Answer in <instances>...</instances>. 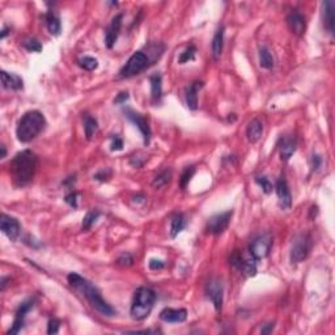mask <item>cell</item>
<instances>
[{
  "label": "cell",
  "instance_id": "47",
  "mask_svg": "<svg viewBox=\"0 0 335 335\" xmlns=\"http://www.w3.org/2000/svg\"><path fill=\"white\" fill-rule=\"evenodd\" d=\"M8 280H10V278H6V276H3V278H2V286H0V289H2V291H4V289H6V287H7V284H8Z\"/></svg>",
  "mask_w": 335,
  "mask_h": 335
},
{
  "label": "cell",
  "instance_id": "2",
  "mask_svg": "<svg viewBox=\"0 0 335 335\" xmlns=\"http://www.w3.org/2000/svg\"><path fill=\"white\" fill-rule=\"evenodd\" d=\"M38 166V158L30 149L19 152L11 161V174L16 186H26L35 178Z\"/></svg>",
  "mask_w": 335,
  "mask_h": 335
},
{
  "label": "cell",
  "instance_id": "24",
  "mask_svg": "<svg viewBox=\"0 0 335 335\" xmlns=\"http://www.w3.org/2000/svg\"><path fill=\"white\" fill-rule=\"evenodd\" d=\"M224 31H225V28H224V25H220L219 28H217L216 33H215L214 38H212V45H211V50H212V58L215 60H217L223 54V49H224Z\"/></svg>",
  "mask_w": 335,
  "mask_h": 335
},
{
  "label": "cell",
  "instance_id": "17",
  "mask_svg": "<svg viewBox=\"0 0 335 335\" xmlns=\"http://www.w3.org/2000/svg\"><path fill=\"white\" fill-rule=\"evenodd\" d=\"M287 24L292 33L296 36H303L305 31V17L297 10H293L287 16Z\"/></svg>",
  "mask_w": 335,
  "mask_h": 335
},
{
  "label": "cell",
  "instance_id": "20",
  "mask_svg": "<svg viewBox=\"0 0 335 335\" xmlns=\"http://www.w3.org/2000/svg\"><path fill=\"white\" fill-rule=\"evenodd\" d=\"M203 87L202 81H194L186 88V93H185V98H186V105L191 110H196L198 109V92L199 89Z\"/></svg>",
  "mask_w": 335,
  "mask_h": 335
},
{
  "label": "cell",
  "instance_id": "11",
  "mask_svg": "<svg viewBox=\"0 0 335 335\" xmlns=\"http://www.w3.org/2000/svg\"><path fill=\"white\" fill-rule=\"evenodd\" d=\"M0 229L13 242L17 241L21 234V225L19 220L6 214L2 215V219H0Z\"/></svg>",
  "mask_w": 335,
  "mask_h": 335
},
{
  "label": "cell",
  "instance_id": "41",
  "mask_svg": "<svg viewBox=\"0 0 335 335\" xmlns=\"http://www.w3.org/2000/svg\"><path fill=\"white\" fill-rule=\"evenodd\" d=\"M148 266L151 270L157 271V270H161V269H164L165 262L161 261V259H156V258H152V259L148 262Z\"/></svg>",
  "mask_w": 335,
  "mask_h": 335
},
{
  "label": "cell",
  "instance_id": "23",
  "mask_svg": "<svg viewBox=\"0 0 335 335\" xmlns=\"http://www.w3.org/2000/svg\"><path fill=\"white\" fill-rule=\"evenodd\" d=\"M2 84L6 89L21 90L24 88V80L19 75L8 74L7 71H2Z\"/></svg>",
  "mask_w": 335,
  "mask_h": 335
},
{
  "label": "cell",
  "instance_id": "31",
  "mask_svg": "<svg viewBox=\"0 0 335 335\" xmlns=\"http://www.w3.org/2000/svg\"><path fill=\"white\" fill-rule=\"evenodd\" d=\"M195 54H196V47L194 46V45H190V46H187L186 49L181 53L180 58H178V63L185 64V63L191 62V60L195 59Z\"/></svg>",
  "mask_w": 335,
  "mask_h": 335
},
{
  "label": "cell",
  "instance_id": "21",
  "mask_svg": "<svg viewBox=\"0 0 335 335\" xmlns=\"http://www.w3.org/2000/svg\"><path fill=\"white\" fill-rule=\"evenodd\" d=\"M45 20H46V26L47 30L51 36L58 37L62 31V24H60V19L58 13L54 10H49L47 13L45 15Z\"/></svg>",
  "mask_w": 335,
  "mask_h": 335
},
{
  "label": "cell",
  "instance_id": "33",
  "mask_svg": "<svg viewBox=\"0 0 335 335\" xmlns=\"http://www.w3.org/2000/svg\"><path fill=\"white\" fill-rule=\"evenodd\" d=\"M194 173H195V168H194V166H187L186 169L183 171L182 176H181V180H180L181 189H185V187L189 185V182L191 181Z\"/></svg>",
  "mask_w": 335,
  "mask_h": 335
},
{
  "label": "cell",
  "instance_id": "15",
  "mask_svg": "<svg viewBox=\"0 0 335 335\" xmlns=\"http://www.w3.org/2000/svg\"><path fill=\"white\" fill-rule=\"evenodd\" d=\"M275 191L278 199H279V206L282 210H288L292 206V195L289 191L288 183H287L286 178L280 177L278 178L275 183Z\"/></svg>",
  "mask_w": 335,
  "mask_h": 335
},
{
  "label": "cell",
  "instance_id": "4",
  "mask_svg": "<svg viewBox=\"0 0 335 335\" xmlns=\"http://www.w3.org/2000/svg\"><path fill=\"white\" fill-rule=\"evenodd\" d=\"M156 303V292L148 287H140L135 291L132 305H131V317L135 321H143L151 314Z\"/></svg>",
  "mask_w": 335,
  "mask_h": 335
},
{
  "label": "cell",
  "instance_id": "44",
  "mask_svg": "<svg viewBox=\"0 0 335 335\" xmlns=\"http://www.w3.org/2000/svg\"><path fill=\"white\" fill-rule=\"evenodd\" d=\"M75 182H76V178H75V176H71V177H69L67 180L63 181V186L69 187V189H72L75 185Z\"/></svg>",
  "mask_w": 335,
  "mask_h": 335
},
{
  "label": "cell",
  "instance_id": "14",
  "mask_svg": "<svg viewBox=\"0 0 335 335\" xmlns=\"http://www.w3.org/2000/svg\"><path fill=\"white\" fill-rule=\"evenodd\" d=\"M122 20H123V13L115 15L114 17H113L110 25L108 26V29H106L105 45L108 49H113V46H114L117 40H118L122 28Z\"/></svg>",
  "mask_w": 335,
  "mask_h": 335
},
{
  "label": "cell",
  "instance_id": "38",
  "mask_svg": "<svg viewBox=\"0 0 335 335\" xmlns=\"http://www.w3.org/2000/svg\"><path fill=\"white\" fill-rule=\"evenodd\" d=\"M110 177H112V171H110L109 168L103 169V171H99L98 173H96L93 176L94 180L99 181V182H105V181H109L110 180Z\"/></svg>",
  "mask_w": 335,
  "mask_h": 335
},
{
  "label": "cell",
  "instance_id": "48",
  "mask_svg": "<svg viewBox=\"0 0 335 335\" xmlns=\"http://www.w3.org/2000/svg\"><path fill=\"white\" fill-rule=\"evenodd\" d=\"M10 29L7 28V26H4L3 28V30H2V33H0V38H2V40H4V38L7 37V36H8V33H10Z\"/></svg>",
  "mask_w": 335,
  "mask_h": 335
},
{
  "label": "cell",
  "instance_id": "28",
  "mask_svg": "<svg viewBox=\"0 0 335 335\" xmlns=\"http://www.w3.org/2000/svg\"><path fill=\"white\" fill-rule=\"evenodd\" d=\"M172 174H173L172 169H168V168L166 169H164V171H161L155 178H153L152 186L155 187V189H161V187H164L165 185H168V183L171 182Z\"/></svg>",
  "mask_w": 335,
  "mask_h": 335
},
{
  "label": "cell",
  "instance_id": "40",
  "mask_svg": "<svg viewBox=\"0 0 335 335\" xmlns=\"http://www.w3.org/2000/svg\"><path fill=\"white\" fill-rule=\"evenodd\" d=\"M112 151H122L123 149V140L118 137V135H113L112 137Z\"/></svg>",
  "mask_w": 335,
  "mask_h": 335
},
{
  "label": "cell",
  "instance_id": "9",
  "mask_svg": "<svg viewBox=\"0 0 335 335\" xmlns=\"http://www.w3.org/2000/svg\"><path fill=\"white\" fill-rule=\"evenodd\" d=\"M233 211H225L221 212V214L214 215V216L207 221V232L214 234V236H219L221 233H224V230L227 229L228 225L230 223V219H232Z\"/></svg>",
  "mask_w": 335,
  "mask_h": 335
},
{
  "label": "cell",
  "instance_id": "25",
  "mask_svg": "<svg viewBox=\"0 0 335 335\" xmlns=\"http://www.w3.org/2000/svg\"><path fill=\"white\" fill-rule=\"evenodd\" d=\"M151 83V97L152 103L158 104L162 98V78L160 74H155L149 78Z\"/></svg>",
  "mask_w": 335,
  "mask_h": 335
},
{
  "label": "cell",
  "instance_id": "5",
  "mask_svg": "<svg viewBox=\"0 0 335 335\" xmlns=\"http://www.w3.org/2000/svg\"><path fill=\"white\" fill-rule=\"evenodd\" d=\"M152 62L151 56L146 54L144 51H135L132 55L128 58L126 64L123 65L119 71V78L121 79H130L143 72L144 70L148 69L149 63Z\"/></svg>",
  "mask_w": 335,
  "mask_h": 335
},
{
  "label": "cell",
  "instance_id": "29",
  "mask_svg": "<svg viewBox=\"0 0 335 335\" xmlns=\"http://www.w3.org/2000/svg\"><path fill=\"white\" fill-rule=\"evenodd\" d=\"M97 127H98V123H97L96 118L88 114L84 115V132H85V138L88 140L93 138L94 132L97 131Z\"/></svg>",
  "mask_w": 335,
  "mask_h": 335
},
{
  "label": "cell",
  "instance_id": "8",
  "mask_svg": "<svg viewBox=\"0 0 335 335\" xmlns=\"http://www.w3.org/2000/svg\"><path fill=\"white\" fill-rule=\"evenodd\" d=\"M271 246H273V239L269 233H263L255 237L249 245V253H250L255 259H263L270 254Z\"/></svg>",
  "mask_w": 335,
  "mask_h": 335
},
{
  "label": "cell",
  "instance_id": "49",
  "mask_svg": "<svg viewBox=\"0 0 335 335\" xmlns=\"http://www.w3.org/2000/svg\"><path fill=\"white\" fill-rule=\"evenodd\" d=\"M0 149H2V155H0V158H6V156H7L6 146H2L0 147Z\"/></svg>",
  "mask_w": 335,
  "mask_h": 335
},
{
  "label": "cell",
  "instance_id": "32",
  "mask_svg": "<svg viewBox=\"0 0 335 335\" xmlns=\"http://www.w3.org/2000/svg\"><path fill=\"white\" fill-rule=\"evenodd\" d=\"M79 64L80 67H83L84 70L87 71H94V70L98 67V60L93 56H83L80 60H79Z\"/></svg>",
  "mask_w": 335,
  "mask_h": 335
},
{
  "label": "cell",
  "instance_id": "30",
  "mask_svg": "<svg viewBox=\"0 0 335 335\" xmlns=\"http://www.w3.org/2000/svg\"><path fill=\"white\" fill-rule=\"evenodd\" d=\"M99 216H101V212L98 210H90V211H88L87 215L84 216L83 224H81L83 230H88L89 228H92V225L98 220Z\"/></svg>",
  "mask_w": 335,
  "mask_h": 335
},
{
  "label": "cell",
  "instance_id": "1",
  "mask_svg": "<svg viewBox=\"0 0 335 335\" xmlns=\"http://www.w3.org/2000/svg\"><path fill=\"white\" fill-rule=\"evenodd\" d=\"M70 286L74 287L75 289H78L84 297L87 298V301L90 304V307L94 308L99 314L106 317H112L114 316L115 312L112 308V305H109L105 300L103 298L101 293H99L98 289L89 282L85 278L80 276L76 273H71L69 276Z\"/></svg>",
  "mask_w": 335,
  "mask_h": 335
},
{
  "label": "cell",
  "instance_id": "22",
  "mask_svg": "<svg viewBox=\"0 0 335 335\" xmlns=\"http://www.w3.org/2000/svg\"><path fill=\"white\" fill-rule=\"evenodd\" d=\"M263 133V123L259 119H251L246 127V138L250 143H257Z\"/></svg>",
  "mask_w": 335,
  "mask_h": 335
},
{
  "label": "cell",
  "instance_id": "46",
  "mask_svg": "<svg viewBox=\"0 0 335 335\" xmlns=\"http://www.w3.org/2000/svg\"><path fill=\"white\" fill-rule=\"evenodd\" d=\"M273 330H274V323H266V325L262 327L261 332H262V334H270Z\"/></svg>",
  "mask_w": 335,
  "mask_h": 335
},
{
  "label": "cell",
  "instance_id": "19",
  "mask_svg": "<svg viewBox=\"0 0 335 335\" xmlns=\"http://www.w3.org/2000/svg\"><path fill=\"white\" fill-rule=\"evenodd\" d=\"M187 318L186 309H172V308H165L164 311L160 312V320L169 323H180L185 322Z\"/></svg>",
  "mask_w": 335,
  "mask_h": 335
},
{
  "label": "cell",
  "instance_id": "45",
  "mask_svg": "<svg viewBox=\"0 0 335 335\" xmlns=\"http://www.w3.org/2000/svg\"><path fill=\"white\" fill-rule=\"evenodd\" d=\"M130 164L132 165L133 168H140L142 165H143V160H139V157H137V156H135V157H132L130 160Z\"/></svg>",
  "mask_w": 335,
  "mask_h": 335
},
{
  "label": "cell",
  "instance_id": "34",
  "mask_svg": "<svg viewBox=\"0 0 335 335\" xmlns=\"http://www.w3.org/2000/svg\"><path fill=\"white\" fill-rule=\"evenodd\" d=\"M22 46L28 50V51H31V53H40L41 50H42V45H41L40 41H37L36 38H28V40H25L24 42H22Z\"/></svg>",
  "mask_w": 335,
  "mask_h": 335
},
{
  "label": "cell",
  "instance_id": "39",
  "mask_svg": "<svg viewBox=\"0 0 335 335\" xmlns=\"http://www.w3.org/2000/svg\"><path fill=\"white\" fill-rule=\"evenodd\" d=\"M60 322L55 318L49 321V325H47V334H58L59 332Z\"/></svg>",
  "mask_w": 335,
  "mask_h": 335
},
{
  "label": "cell",
  "instance_id": "10",
  "mask_svg": "<svg viewBox=\"0 0 335 335\" xmlns=\"http://www.w3.org/2000/svg\"><path fill=\"white\" fill-rule=\"evenodd\" d=\"M206 295L211 300L215 309L217 312L221 311L223 308V296H224V287L220 279H211L206 286Z\"/></svg>",
  "mask_w": 335,
  "mask_h": 335
},
{
  "label": "cell",
  "instance_id": "26",
  "mask_svg": "<svg viewBox=\"0 0 335 335\" xmlns=\"http://www.w3.org/2000/svg\"><path fill=\"white\" fill-rule=\"evenodd\" d=\"M185 227H186V219H185L183 214L178 212V214L174 215V216L172 217V221H171V236H172V239L177 237L178 234L182 232L183 228H185Z\"/></svg>",
  "mask_w": 335,
  "mask_h": 335
},
{
  "label": "cell",
  "instance_id": "7",
  "mask_svg": "<svg viewBox=\"0 0 335 335\" xmlns=\"http://www.w3.org/2000/svg\"><path fill=\"white\" fill-rule=\"evenodd\" d=\"M229 262L233 267L241 271L245 276H254L257 274V259L249 253L242 254L239 251H234L229 258Z\"/></svg>",
  "mask_w": 335,
  "mask_h": 335
},
{
  "label": "cell",
  "instance_id": "16",
  "mask_svg": "<svg viewBox=\"0 0 335 335\" xmlns=\"http://www.w3.org/2000/svg\"><path fill=\"white\" fill-rule=\"evenodd\" d=\"M335 3L331 0H325L322 3V24L325 30L329 33V35L334 36V25H335Z\"/></svg>",
  "mask_w": 335,
  "mask_h": 335
},
{
  "label": "cell",
  "instance_id": "37",
  "mask_svg": "<svg viewBox=\"0 0 335 335\" xmlns=\"http://www.w3.org/2000/svg\"><path fill=\"white\" fill-rule=\"evenodd\" d=\"M78 196H79L78 191H75V190H71V191H70L69 194L65 195V198H64L65 203H67V205L71 206V207L78 208Z\"/></svg>",
  "mask_w": 335,
  "mask_h": 335
},
{
  "label": "cell",
  "instance_id": "6",
  "mask_svg": "<svg viewBox=\"0 0 335 335\" xmlns=\"http://www.w3.org/2000/svg\"><path fill=\"white\" fill-rule=\"evenodd\" d=\"M312 246H313V242H312V237L308 234V233H301L297 234L292 242L291 246V254H289V259H291L292 264H297L301 263L303 261H305L309 255L312 250Z\"/></svg>",
  "mask_w": 335,
  "mask_h": 335
},
{
  "label": "cell",
  "instance_id": "18",
  "mask_svg": "<svg viewBox=\"0 0 335 335\" xmlns=\"http://www.w3.org/2000/svg\"><path fill=\"white\" fill-rule=\"evenodd\" d=\"M296 147H297V142H296L295 137H282L279 140V153L280 158L283 161H288L289 158L293 156L296 152Z\"/></svg>",
  "mask_w": 335,
  "mask_h": 335
},
{
  "label": "cell",
  "instance_id": "12",
  "mask_svg": "<svg viewBox=\"0 0 335 335\" xmlns=\"http://www.w3.org/2000/svg\"><path fill=\"white\" fill-rule=\"evenodd\" d=\"M123 113L124 115H126V117H127V118L130 119L138 128H139V131L142 132V135H143L144 144L148 146L149 142H151V135H152V132H151V127H149L147 119L144 118L143 115H140L139 113L133 112L131 109H124Z\"/></svg>",
  "mask_w": 335,
  "mask_h": 335
},
{
  "label": "cell",
  "instance_id": "3",
  "mask_svg": "<svg viewBox=\"0 0 335 335\" xmlns=\"http://www.w3.org/2000/svg\"><path fill=\"white\" fill-rule=\"evenodd\" d=\"M46 127L45 115L38 110L26 112L20 118L16 127V137L21 143H29L40 135Z\"/></svg>",
  "mask_w": 335,
  "mask_h": 335
},
{
  "label": "cell",
  "instance_id": "36",
  "mask_svg": "<svg viewBox=\"0 0 335 335\" xmlns=\"http://www.w3.org/2000/svg\"><path fill=\"white\" fill-rule=\"evenodd\" d=\"M117 263L121 264V266H124V267L132 266V263H133L132 255H131L130 253H123V254L119 255V258L117 259Z\"/></svg>",
  "mask_w": 335,
  "mask_h": 335
},
{
  "label": "cell",
  "instance_id": "27",
  "mask_svg": "<svg viewBox=\"0 0 335 335\" xmlns=\"http://www.w3.org/2000/svg\"><path fill=\"white\" fill-rule=\"evenodd\" d=\"M259 65L264 70H271L275 65L273 54L270 53V50L264 46L261 47V50H259Z\"/></svg>",
  "mask_w": 335,
  "mask_h": 335
},
{
  "label": "cell",
  "instance_id": "35",
  "mask_svg": "<svg viewBox=\"0 0 335 335\" xmlns=\"http://www.w3.org/2000/svg\"><path fill=\"white\" fill-rule=\"evenodd\" d=\"M255 182L261 186L262 191H263L264 194H271V192H273V183L270 182L269 178L264 177V176H258V177H255Z\"/></svg>",
  "mask_w": 335,
  "mask_h": 335
},
{
  "label": "cell",
  "instance_id": "43",
  "mask_svg": "<svg viewBox=\"0 0 335 335\" xmlns=\"http://www.w3.org/2000/svg\"><path fill=\"white\" fill-rule=\"evenodd\" d=\"M128 98H130V94H128V92H121V93H119L118 96L114 98V104H117V105H122V104L126 103Z\"/></svg>",
  "mask_w": 335,
  "mask_h": 335
},
{
  "label": "cell",
  "instance_id": "42",
  "mask_svg": "<svg viewBox=\"0 0 335 335\" xmlns=\"http://www.w3.org/2000/svg\"><path fill=\"white\" fill-rule=\"evenodd\" d=\"M321 165H322V157L318 155H313V157H312V171L317 172L321 168Z\"/></svg>",
  "mask_w": 335,
  "mask_h": 335
},
{
  "label": "cell",
  "instance_id": "13",
  "mask_svg": "<svg viewBox=\"0 0 335 335\" xmlns=\"http://www.w3.org/2000/svg\"><path fill=\"white\" fill-rule=\"evenodd\" d=\"M33 305H35V301L31 300V298L30 300L24 301V303L20 304L19 309L16 311V316H15V320H13L12 326H11V329L7 331V334H19V332L21 331L25 323V317H26V314L30 312Z\"/></svg>",
  "mask_w": 335,
  "mask_h": 335
}]
</instances>
